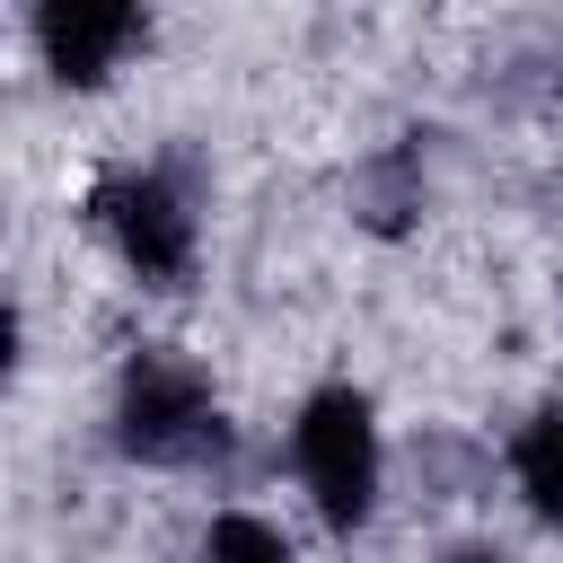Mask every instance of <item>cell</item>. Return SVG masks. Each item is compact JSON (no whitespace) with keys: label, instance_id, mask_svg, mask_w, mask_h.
I'll use <instances>...</instances> for the list:
<instances>
[{"label":"cell","instance_id":"1","mask_svg":"<svg viewBox=\"0 0 563 563\" xmlns=\"http://www.w3.org/2000/svg\"><path fill=\"white\" fill-rule=\"evenodd\" d=\"M290 466H299L308 510L334 537L369 528L378 484H387V449H378V413H369V396L352 378H325V387L299 396V413H290Z\"/></svg>","mask_w":563,"mask_h":563},{"label":"cell","instance_id":"3","mask_svg":"<svg viewBox=\"0 0 563 563\" xmlns=\"http://www.w3.org/2000/svg\"><path fill=\"white\" fill-rule=\"evenodd\" d=\"M88 220L106 229V246L141 273V282H185L194 273V211H185V194L158 176V167H114L97 194H88Z\"/></svg>","mask_w":563,"mask_h":563},{"label":"cell","instance_id":"7","mask_svg":"<svg viewBox=\"0 0 563 563\" xmlns=\"http://www.w3.org/2000/svg\"><path fill=\"white\" fill-rule=\"evenodd\" d=\"M449 563H501V554H484V545H466V554H449Z\"/></svg>","mask_w":563,"mask_h":563},{"label":"cell","instance_id":"4","mask_svg":"<svg viewBox=\"0 0 563 563\" xmlns=\"http://www.w3.org/2000/svg\"><path fill=\"white\" fill-rule=\"evenodd\" d=\"M141 35H150V26H141V9H123V0H44V9H35V53H44V70H53L62 88L114 79Z\"/></svg>","mask_w":563,"mask_h":563},{"label":"cell","instance_id":"6","mask_svg":"<svg viewBox=\"0 0 563 563\" xmlns=\"http://www.w3.org/2000/svg\"><path fill=\"white\" fill-rule=\"evenodd\" d=\"M202 563H290V537L255 510H220L202 528Z\"/></svg>","mask_w":563,"mask_h":563},{"label":"cell","instance_id":"5","mask_svg":"<svg viewBox=\"0 0 563 563\" xmlns=\"http://www.w3.org/2000/svg\"><path fill=\"white\" fill-rule=\"evenodd\" d=\"M510 484L545 528H563V405H545L510 431Z\"/></svg>","mask_w":563,"mask_h":563},{"label":"cell","instance_id":"2","mask_svg":"<svg viewBox=\"0 0 563 563\" xmlns=\"http://www.w3.org/2000/svg\"><path fill=\"white\" fill-rule=\"evenodd\" d=\"M114 449L141 457V466H211L229 449L211 378L185 352H167V343L132 352L123 378H114Z\"/></svg>","mask_w":563,"mask_h":563}]
</instances>
